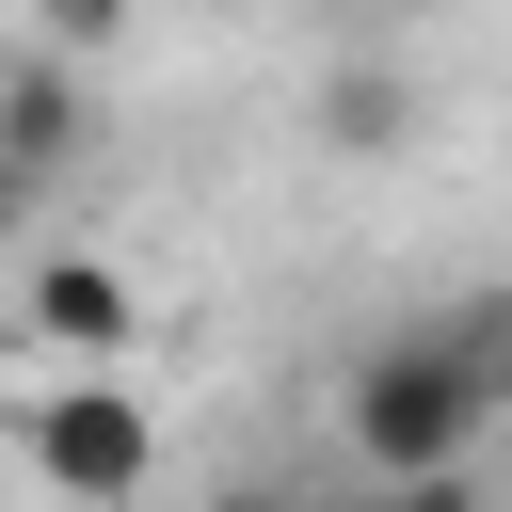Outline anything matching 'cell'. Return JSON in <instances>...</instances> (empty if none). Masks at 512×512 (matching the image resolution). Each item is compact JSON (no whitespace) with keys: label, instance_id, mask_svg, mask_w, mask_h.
Masks as SVG:
<instances>
[{"label":"cell","instance_id":"obj_7","mask_svg":"<svg viewBox=\"0 0 512 512\" xmlns=\"http://www.w3.org/2000/svg\"><path fill=\"white\" fill-rule=\"evenodd\" d=\"M112 32H128V0H48V32H32V48H64V64H96Z\"/></svg>","mask_w":512,"mask_h":512},{"label":"cell","instance_id":"obj_3","mask_svg":"<svg viewBox=\"0 0 512 512\" xmlns=\"http://www.w3.org/2000/svg\"><path fill=\"white\" fill-rule=\"evenodd\" d=\"M16 320H32L48 368H128V352H144V288H128V256H64V240H48V256L16 272Z\"/></svg>","mask_w":512,"mask_h":512},{"label":"cell","instance_id":"obj_8","mask_svg":"<svg viewBox=\"0 0 512 512\" xmlns=\"http://www.w3.org/2000/svg\"><path fill=\"white\" fill-rule=\"evenodd\" d=\"M32 224H48V192H32L16 160H0V256H32Z\"/></svg>","mask_w":512,"mask_h":512},{"label":"cell","instance_id":"obj_9","mask_svg":"<svg viewBox=\"0 0 512 512\" xmlns=\"http://www.w3.org/2000/svg\"><path fill=\"white\" fill-rule=\"evenodd\" d=\"M400 16L416 0H336V48H400Z\"/></svg>","mask_w":512,"mask_h":512},{"label":"cell","instance_id":"obj_10","mask_svg":"<svg viewBox=\"0 0 512 512\" xmlns=\"http://www.w3.org/2000/svg\"><path fill=\"white\" fill-rule=\"evenodd\" d=\"M208 512H320V496H272V480H224Z\"/></svg>","mask_w":512,"mask_h":512},{"label":"cell","instance_id":"obj_6","mask_svg":"<svg viewBox=\"0 0 512 512\" xmlns=\"http://www.w3.org/2000/svg\"><path fill=\"white\" fill-rule=\"evenodd\" d=\"M432 320H448V336H464V368L512 400V288H464V304H432Z\"/></svg>","mask_w":512,"mask_h":512},{"label":"cell","instance_id":"obj_5","mask_svg":"<svg viewBox=\"0 0 512 512\" xmlns=\"http://www.w3.org/2000/svg\"><path fill=\"white\" fill-rule=\"evenodd\" d=\"M416 112H432V96H416V64H400V48H336V64H320V96H304L320 160H400V144H416Z\"/></svg>","mask_w":512,"mask_h":512},{"label":"cell","instance_id":"obj_4","mask_svg":"<svg viewBox=\"0 0 512 512\" xmlns=\"http://www.w3.org/2000/svg\"><path fill=\"white\" fill-rule=\"evenodd\" d=\"M96 64H64V48H0V160L48 192V176H80L96 160Z\"/></svg>","mask_w":512,"mask_h":512},{"label":"cell","instance_id":"obj_2","mask_svg":"<svg viewBox=\"0 0 512 512\" xmlns=\"http://www.w3.org/2000/svg\"><path fill=\"white\" fill-rule=\"evenodd\" d=\"M16 464H32L64 512H128V496L160 480V416H144L128 368H48V384L16 400Z\"/></svg>","mask_w":512,"mask_h":512},{"label":"cell","instance_id":"obj_11","mask_svg":"<svg viewBox=\"0 0 512 512\" xmlns=\"http://www.w3.org/2000/svg\"><path fill=\"white\" fill-rule=\"evenodd\" d=\"M336 512H464V480H448V496H336Z\"/></svg>","mask_w":512,"mask_h":512},{"label":"cell","instance_id":"obj_1","mask_svg":"<svg viewBox=\"0 0 512 512\" xmlns=\"http://www.w3.org/2000/svg\"><path fill=\"white\" fill-rule=\"evenodd\" d=\"M512 400L464 368V336L448 320H384L352 368H336V448H352V480L368 496H448L464 464H480V432H496Z\"/></svg>","mask_w":512,"mask_h":512}]
</instances>
